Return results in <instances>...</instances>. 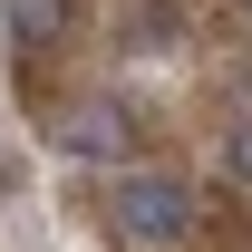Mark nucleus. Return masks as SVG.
<instances>
[{"mask_svg":"<svg viewBox=\"0 0 252 252\" xmlns=\"http://www.w3.org/2000/svg\"><path fill=\"white\" fill-rule=\"evenodd\" d=\"M107 214H117L126 243L165 252V243H185V233H194V214H204V204H194L185 175H117V204H107Z\"/></svg>","mask_w":252,"mask_h":252,"instance_id":"1","label":"nucleus"},{"mask_svg":"<svg viewBox=\"0 0 252 252\" xmlns=\"http://www.w3.org/2000/svg\"><path fill=\"white\" fill-rule=\"evenodd\" d=\"M126 107H107V97H88V107H68V126H59V146L68 156H88V165H107V156H126Z\"/></svg>","mask_w":252,"mask_h":252,"instance_id":"2","label":"nucleus"},{"mask_svg":"<svg viewBox=\"0 0 252 252\" xmlns=\"http://www.w3.org/2000/svg\"><path fill=\"white\" fill-rule=\"evenodd\" d=\"M0 30H10L20 59H39V49L68 39V0H0Z\"/></svg>","mask_w":252,"mask_h":252,"instance_id":"3","label":"nucleus"},{"mask_svg":"<svg viewBox=\"0 0 252 252\" xmlns=\"http://www.w3.org/2000/svg\"><path fill=\"white\" fill-rule=\"evenodd\" d=\"M223 175H233V185H252V117L223 126Z\"/></svg>","mask_w":252,"mask_h":252,"instance_id":"4","label":"nucleus"},{"mask_svg":"<svg viewBox=\"0 0 252 252\" xmlns=\"http://www.w3.org/2000/svg\"><path fill=\"white\" fill-rule=\"evenodd\" d=\"M243 10H252V0H243Z\"/></svg>","mask_w":252,"mask_h":252,"instance_id":"5","label":"nucleus"}]
</instances>
